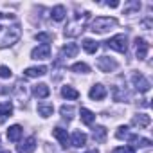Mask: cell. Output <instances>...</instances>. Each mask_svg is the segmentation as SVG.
Wrapping results in <instances>:
<instances>
[{
  "label": "cell",
  "mask_w": 153,
  "mask_h": 153,
  "mask_svg": "<svg viewBox=\"0 0 153 153\" xmlns=\"http://www.w3.org/2000/svg\"><path fill=\"white\" fill-rule=\"evenodd\" d=\"M22 36L20 22L11 13H0V49L13 47Z\"/></svg>",
  "instance_id": "6da1fadb"
},
{
  "label": "cell",
  "mask_w": 153,
  "mask_h": 153,
  "mask_svg": "<svg viewBox=\"0 0 153 153\" xmlns=\"http://www.w3.org/2000/svg\"><path fill=\"white\" fill-rule=\"evenodd\" d=\"M88 18H90V13L88 11H85L83 15H79V16H76L72 22H68L67 24V27H65V36H68V38H74V36H79L83 31H85V27H87V22H88Z\"/></svg>",
  "instance_id": "7a4b0ae2"
},
{
  "label": "cell",
  "mask_w": 153,
  "mask_h": 153,
  "mask_svg": "<svg viewBox=\"0 0 153 153\" xmlns=\"http://www.w3.org/2000/svg\"><path fill=\"white\" fill-rule=\"evenodd\" d=\"M115 25H117L115 18H112V16H97L96 20H92V24H90L88 29L92 33H96V34H105L110 29H114Z\"/></svg>",
  "instance_id": "3957f363"
},
{
  "label": "cell",
  "mask_w": 153,
  "mask_h": 153,
  "mask_svg": "<svg viewBox=\"0 0 153 153\" xmlns=\"http://www.w3.org/2000/svg\"><path fill=\"white\" fill-rule=\"evenodd\" d=\"M106 47L117 52H126L128 51V36L126 34H115L106 42Z\"/></svg>",
  "instance_id": "277c9868"
},
{
  "label": "cell",
  "mask_w": 153,
  "mask_h": 153,
  "mask_svg": "<svg viewBox=\"0 0 153 153\" xmlns=\"http://www.w3.org/2000/svg\"><path fill=\"white\" fill-rule=\"evenodd\" d=\"M131 83H133L135 90H139V92H148L151 88V83L144 78L140 72H133L131 74Z\"/></svg>",
  "instance_id": "5b68a950"
},
{
  "label": "cell",
  "mask_w": 153,
  "mask_h": 153,
  "mask_svg": "<svg viewBox=\"0 0 153 153\" xmlns=\"http://www.w3.org/2000/svg\"><path fill=\"white\" fill-rule=\"evenodd\" d=\"M96 65H97V68H99L101 72H114V70L119 67V63H117L114 58H108V56H101Z\"/></svg>",
  "instance_id": "8992f818"
},
{
  "label": "cell",
  "mask_w": 153,
  "mask_h": 153,
  "mask_svg": "<svg viewBox=\"0 0 153 153\" xmlns=\"http://www.w3.org/2000/svg\"><path fill=\"white\" fill-rule=\"evenodd\" d=\"M106 94H108V90H106V87L101 85V83H96V85L90 87V90H88V97H90L92 101H101V99L106 97Z\"/></svg>",
  "instance_id": "52a82bcc"
},
{
  "label": "cell",
  "mask_w": 153,
  "mask_h": 153,
  "mask_svg": "<svg viewBox=\"0 0 153 153\" xmlns=\"http://www.w3.org/2000/svg\"><path fill=\"white\" fill-rule=\"evenodd\" d=\"M49 56H51V45L49 43H42V45H38L31 51L33 59H47Z\"/></svg>",
  "instance_id": "ba28073f"
},
{
  "label": "cell",
  "mask_w": 153,
  "mask_h": 153,
  "mask_svg": "<svg viewBox=\"0 0 153 153\" xmlns=\"http://www.w3.org/2000/svg\"><path fill=\"white\" fill-rule=\"evenodd\" d=\"M148 51H149V43H148L144 38H137V40H135V56H137L139 59H146Z\"/></svg>",
  "instance_id": "9c48e42d"
},
{
  "label": "cell",
  "mask_w": 153,
  "mask_h": 153,
  "mask_svg": "<svg viewBox=\"0 0 153 153\" xmlns=\"http://www.w3.org/2000/svg\"><path fill=\"white\" fill-rule=\"evenodd\" d=\"M36 148V139L34 137H27L25 140H22L18 146H16V151L18 153H33Z\"/></svg>",
  "instance_id": "30bf717a"
},
{
  "label": "cell",
  "mask_w": 153,
  "mask_h": 153,
  "mask_svg": "<svg viewBox=\"0 0 153 153\" xmlns=\"http://www.w3.org/2000/svg\"><path fill=\"white\" fill-rule=\"evenodd\" d=\"M70 144H72L74 148H83V146L87 144V133L76 130V131L70 135Z\"/></svg>",
  "instance_id": "8fae6325"
},
{
  "label": "cell",
  "mask_w": 153,
  "mask_h": 153,
  "mask_svg": "<svg viewBox=\"0 0 153 153\" xmlns=\"http://www.w3.org/2000/svg\"><path fill=\"white\" fill-rule=\"evenodd\" d=\"M131 124H133V126H137L139 130H140V128H148V126L151 124V117H149V115H146V114H137V115H133Z\"/></svg>",
  "instance_id": "7c38bea8"
},
{
  "label": "cell",
  "mask_w": 153,
  "mask_h": 153,
  "mask_svg": "<svg viewBox=\"0 0 153 153\" xmlns=\"http://www.w3.org/2000/svg\"><path fill=\"white\" fill-rule=\"evenodd\" d=\"M52 137H54V139L63 146V148H67V146H68V135H67V130H63V128H59V126H58V128H54V130H52Z\"/></svg>",
  "instance_id": "4fadbf2b"
},
{
  "label": "cell",
  "mask_w": 153,
  "mask_h": 153,
  "mask_svg": "<svg viewBox=\"0 0 153 153\" xmlns=\"http://www.w3.org/2000/svg\"><path fill=\"white\" fill-rule=\"evenodd\" d=\"M24 74L27 76V78H40V76L47 74V67H43V65H40V67H27L24 70Z\"/></svg>",
  "instance_id": "5bb4252c"
},
{
  "label": "cell",
  "mask_w": 153,
  "mask_h": 153,
  "mask_svg": "<svg viewBox=\"0 0 153 153\" xmlns=\"http://www.w3.org/2000/svg\"><path fill=\"white\" fill-rule=\"evenodd\" d=\"M114 97H115V101H121V103H128L131 99V96L128 94V90L123 88V87H119V85L114 87Z\"/></svg>",
  "instance_id": "9a60e30c"
},
{
  "label": "cell",
  "mask_w": 153,
  "mask_h": 153,
  "mask_svg": "<svg viewBox=\"0 0 153 153\" xmlns=\"http://www.w3.org/2000/svg\"><path fill=\"white\" fill-rule=\"evenodd\" d=\"M33 94H34L38 99H45V97H49L51 88H49L45 83H38V85H34V87H33Z\"/></svg>",
  "instance_id": "2e32d148"
},
{
  "label": "cell",
  "mask_w": 153,
  "mask_h": 153,
  "mask_svg": "<svg viewBox=\"0 0 153 153\" xmlns=\"http://www.w3.org/2000/svg\"><path fill=\"white\" fill-rule=\"evenodd\" d=\"M20 137H22V126L20 124H13V126L7 128V139L11 142H18Z\"/></svg>",
  "instance_id": "e0dca14e"
},
{
  "label": "cell",
  "mask_w": 153,
  "mask_h": 153,
  "mask_svg": "<svg viewBox=\"0 0 153 153\" xmlns=\"http://www.w3.org/2000/svg\"><path fill=\"white\" fill-rule=\"evenodd\" d=\"M128 140H130L133 146H139V148H149V146H151V140L146 139V137H140V135H130ZM133 146H131V148H133Z\"/></svg>",
  "instance_id": "ac0fdd59"
},
{
  "label": "cell",
  "mask_w": 153,
  "mask_h": 153,
  "mask_svg": "<svg viewBox=\"0 0 153 153\" xmlns=\"http://www.w3.org/2000/svg\"><path fill=\"white\" fill-rule=\"evenodd\" d=\"M61 96H63L65 99H70V101H74V99H78V97H79V92L76 90L74 87H68V85H65V87H61Z\"/></svg>",
  "instance_id": "d6986e66"
},
{
  "label": "cell",
  "mask_w": 153,
  "mask_h": 153,
  "mask_svg": "<svg viewBox=\"0 0 153 153\" xmlns=\"http://www.w3.org/2000/svg\"><path fill=\"white\" fill-rule=\"evenodd\" d=\"M59 114H61V117L68 123V121H72L74 119V114H76V108L72 106V105H63L61 108H59Z\"/></svg>",
  "instance_id": "ffe728a7"
},
{
  "label": "cell",
  "mask_w": 153,
  "mask_h": 153,
  "mask_svg": "<svg viewBox=\"0 0 153 153\" xmlns=\"http://www.w3.org/2000/svg\"><path fill=\"white\" fill-rule=\"evenodd\" d=\"M79 115H81V121H83V124H87V126L94 124V121H96V114H94V112H90L88 108H81Z\"/></svg>",
  "instance_id": "44dd1931"
},
{
  "label": "cell",
  "mask_w": 153,
  "mask_h": 153,
  "mask_svg": "<svg viewBox=\"0 0 153 153\" xmlns=\"http://www.w3.org/2000/svg\"><path fill=\"white\" fill-rule=\"evenodd\" d=\"M11 114H13V103L11 101H2L0 103V119L11 117Z\"/></svg>",
  "instance_id": "7402d4cb"
},
{
  "label": "cell",
  "mask_w": 153,
  "mask_h": 153,
  "mask_svg": "<svg viewBox=\"0 0 153 153\" xmlns=\"http://www.w3.org/2000/svg\"><path fill=\"white\" fill-rule=\"evenodd\" d=\"M81 45H83L85 52H88V54H96V52H97V49H99V43H97V42H94V40H90V38H85Z\"/></svg>",
  "instance_id": "603a6c76"
},
{
  "label": "cell",
  "mask_w": 153,
  "mask_h": 153,
  "mask_svg": "<svg viewBox=\"0 0 153 153\" xmlns=\"http://www.w3.org/2000/svg\"><path fill=\"white\" fill-rule=\"evenodd\" d=\"M92 137L96 142H105L106 140V128L105 126H96L92 130Z\"/></svg>",
  "instance_id": "cb8c5ba5"
},
{
  "label": "cell",
  "mask_w": 153,
  "mask_h": 153,
  "mask_svg": "<svg viewBox=\"0 0 153 153\" xmlns=\"http://www.w3.org/2000/svg\"><path fill=\"white\" fill-rule=\"evenodd\" d=\"M38 114L47 119V117H51V115L54 114V106L49 105V103H40V105H38Z\"/></svg>",
  "instance_id": "d4e9b609"
},
{
  "label": "cell",
  "mask_w": 153,
  "mask_h": 153,
  "mask_svg": "<svg viewBox=\"0 0 153 153\" xmlns=\"http://www.w3.org/2000/svg\"><path fill=\"white\" fill-rule=\"evenodd\" d=\"M78 51H79V47L76 45V43H67V45H63L61 54L67 56V58H74L76 54H78Z\"/></svg>",
  "instance_id": "484cf974"
},
{
  "label": "cell",
  "mask_w": 153,
  "mask_h": 153,
  "mask_svg": "<svg viewBox=\"0 0 153 153\" xmlns=\"http://www.w3.org/2000/svg\"><path fill=\"white\" fill-rule=\"evenodd\" d=\"M139 9H140V2H137V0H130L124 4V15H133Z\"/></svg>",
  "instance_id": "4316f807"
},
{
  "label": "cell",
  "mask_w": 153,
  "mask_h": 153,
  "mask_svg": "<svg viewBox=\"0 0 153 153\" xmlns=\"http://www.w3.org/2000/svg\"><path fill=\"white\" fill-rule=\"evenodd\" d=\"M65 15H67L65 6H56V7L52 9V20H56V22H61V20L65 18Z\"/></svg>",
  "instance_id": "83f0119b"
},
{
  "label": "cell",
  "mask_w": 153,
  "mask_h": 153,
  "mask_svg": "<svg viewBox=\"0 0 153 153\" xmlns=\"http://www.w3.org/2000/svg\"><path fill=\"white\" fill-rule=\"evenodd\" d=\"M70 70L72 72H78V74H88L90 72V67L87 63H83V61H78V63H74L70 67Z\"/></svg>",
  "instance_id": "f1b7e54d"
},
{
  "label": "cell",
  "mask_w": 153,
  "mask_h": 153,
  "mask_svg": "<svg viewBox=\"0 0 153 153\" xmlns=\"http://www.w3.org/2000/svg\"><path fill=\"white\" fill-rule=\"evenodd\" d=\"M34 38L42 43H49V42H52V33H38V34H34Z\"/></svg>",
  "instance_id": "f546056e"
},
{
  "label": "cell",
  "mask_w": 153,
  "mask_h": 153,
  "mask_svg": "<svg viewBox=\"0 0 153 153\" xmlns=\"http://www.w3.org/2000/svg\"><path fill=\"white\" fill-rule=\"evenodd\" d=\"M115 137H117V139H128V137H130L128 126H119L117 131H115Z\"/></svg>",
  "instance_id": "4dcf8cb0"
},
{
  "label": "cell",
  "mask_w": 153,
  "mask_h": 153,
  "mask_svg": "<svg viewBox=\"0 0 153 153\" xmlns=\"http://www.w3.org/2000/svg\"><path fill=\"white\" fill-rule=\"evenodd\" d=\"M11 68L9 67H6V65H0V78H2V79H9L11 78Z\"/></svg>",
  "instance_id": "1f68e13d"
},
{
  "label": "cell",
  "mask_w": 153,
  "mask_h": 153,
  "mask_svg": "<svg viewBox=\"0 0 153 153\" xmlns=\"http://www.w3.org/2000/svg\"><path fill=\"white\" fill-rule=\"evenodd\" d=\"M112 153H135V149H133L131 146H119V148H115Z\"/></svg>",
  "instance_id": "d6a6232c"
},
{
  "label": "cell",
  "mask_w": 153,
  "mask_h": 153,
  "mask_svg": "<svg viewBox=\"0 0 153 153\" xmlns=\"http://www.w3.org/2000/svg\"><path fill=\"white\" fill-rule=\"evenodd\" d=\"M106 6H108V7H119V2H117V0H112V2L108 0V2H106Z\"/></svg>",
  "instance_id": "836d02e7"
},
{
  "label": "cell",
  "mask_w": 153,
  "mask_h": 153,
  "mask_svg": "<svg viewBox=\"0 0 153 153\" xmlns=\"http://www.w3.org/2000/svg\"><path fill=\"white\" fill-rule=\"evenodd\" d=\"M87 153H99L97 149H90V151H87Z\"/></svg>",
  "instance_id": "e575fe53"
},
{
  "label": "cell",
  "mask_w": 153,
  "mask_h": 153,
  "mask_svg": "<svg viewBox=\"0 0 153 153\" xmlns=\"http://www.w3.org/2000/svg\"><path fill=\"white\" fill-rule=\"evenodd\" d=\"M0 153H11V151L9 149H4V151H0Z\"/></svg>",
  "instance_id": "d590c367"
}]
</instances>
